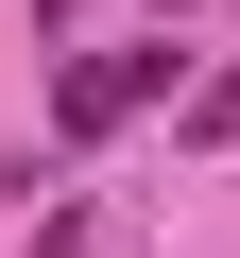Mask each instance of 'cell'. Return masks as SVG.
Returning <instances> with one entry per match:
<instances>
[{"label":"cell","mask_w":240,"mask_h":258,"mask_svg":"<svg viewBox=\"0 0 240 258\" xmlns=\"http://www.w3.org/2000/svg\"><path fill=\"white\" fill-rule=\"evenodd\" d=\"M172 86V52H69V86H52V120H69V138H103V120H138Z\"/></svg>","instance_id":"cell-1"}]
</instances>
